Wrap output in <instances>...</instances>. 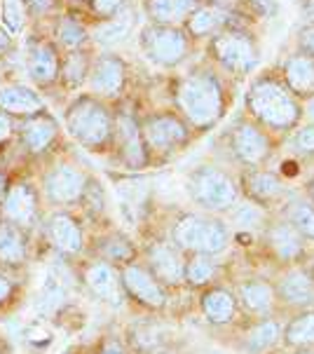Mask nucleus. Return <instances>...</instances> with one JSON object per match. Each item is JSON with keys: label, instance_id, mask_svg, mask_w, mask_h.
Returning a JSON list of instances; mask_svg holds the SVG:
<instances>
[{"label": "nucleus", "instance_id": "obj_46", "mask_svg": "<svg viewBox=\"0 0 314 354\" xmlns=\"http://www.w3.org/2000/svg\"><path fill=\"white\" fill-rule=\"evenodd\" d=\"M12 289H15V286H12V281L0 274V303H5L12 296Z\"/></svg>", "mask_w": 314, "mask_h": 354}, {"label": "nucleus", "instance_id": "obj_22", "mask_svg": "<svg viewBox=\"0 0 314 354\" xmlns=\"http://www.w3.org/2000/svg\"><path fill=\"white\" fill-rule=\"evenodd\" d=\"M54 139H57V122L52 118L35 113L33 118H28L21 124V141L31 153L47 151Z\"/></svg>", "mask_w": 314, "mask_h": 354}, {"label": "nucleus", "instance_id": "obj_41", "mask_svg": "<svg viewBox=\"0 0 314 354\" xmlns=\"http://www.w3.org/2000/svg\"><path fill=\"white\" fill-rule=\"evenodd\" d=\"M244 3L261 19H275L279 15V0H244Z\"/></svg>", "mask_w": 314, "mask_h": 354}, {"label": "nucleus", "instance_id": "obj_32", "mask_svg": "<svg viewBox=\"0 0 314 354\" xmlns=\"http://www.w3.org/2000/svg\"><path fill=\"white\" fill-rule=\"evenodd\" d=\"M284 340L293 347H307L314 345V312H303L293 322H288Z\"/></svg>", "mask_w": 314, "mask_h": 354}, {"label": "nucleus", "instance_id": "obj_31", "mask_svg": "<svg viewBox=\"0 0 314 354\" xmlns=\"http://www.w3.org/2000/svg\"><path fill=\"white\" fill-rule=\"evenodd\" d=\"M239 298L251 312H265L275 301V291L265 281H246L239 289Z\"/></svg>", "mask_w": 314, "mask_h": 354}, {"label": "nucleus", "instance_id": "obj_35", "mask_svg": "<svg viewBox=\"0 0 314 354\" xmlns=\"http://www.w3.org/2000/svg\"><path fill=\"white\" fill-rule=\"evenodd\" d=\"M288 223L300 232L303 239H314V204L293 202L288 209Z\"/></svg>", "mask_w": 314, "mask_h": 354}, {"label": "nucleus", "instance_id": "obj_17", "mask_svg": "<svg viewBox=\"0 0 314 354\" xmlns=\"http://www.w3.org/2000/svg\"><path fill=\"white\" fill-rule=\"evenodd\" d=\"M26 71L38 85H50L59 75V57L52 43L38 40L28 45L26 52Z\"/></svg>", "mask_w": 314, "mask_h": 354}, {"label": "nucleus", "instance_id": "obj_21", "mask_svg": "<svg viewBox=\"0 0 314 354\" xmlns=\"http://www.w3.org/2000/svg\"><path fill=\"white\" fill-rule=\"evenodd\" d=\"M3 212L10 221L19 225L33 223L35 214H38V202H35V193L28 185H15L3 200Z\"/></svg>", "mask_w": 314, "mask_h": 354}, {"label": "nucleus", "instance_id": "obj_7", "mask_svg": "<svg viewBox=\"0 0 314 354\" xmlns=\"http://www.w3.org/2000/svg\"><path fill=\"white\" fill-rule=\"evenodd\" d=\"M141 47L150 62L162 68H176L190 57V38L181 26L150 24L141 33Z\"/></svg>", "mask_w": 314, "mask_h": 354}, {"label": "nucleus", "instance_id": "obj_19", "mask_svg": "<svg viewBox=\"0 0 314 354\" xmlns=\"http://www.w3.org/2000/svg\"><path fill=\"white\" fill-rule=\"evenodd\" d=\"M204 0H146V15L153 24L176 26L185 21L192 10H197Z\"/></svg>", "mask_w": 314, "mask_h": 354}, {"label": "nucleus", "instance_id": "obj_2", "mask_svg": "<svg viewBox=\"0 0 314 354\" xmlns=\"http://www.w3.org/2000/svg\"><path fill=\"white\" fill-rule=\"evenodd\" d=\"M176 104L188 124L197 129H207L219 122V118L225 111V87L214 71L199 68L178 82Z\"/></svg>", "mask_w": 314, "mask_h": 354}, {"label": "nucleus", "instance_id": "obj_18", "mask_svg": "<svg viewBox=\"0 0 314 354\" xmlns=\"http://www.w3.org/2000/svg\"><path fill=\"white\" fill-rule=\"evenodd\" d=\"M241 185H244V193L249 195V200L261 204V207L263 204L279 200L284 195V183L279 181V176L273 171L256 169V167H251L249 171H244Z\"/></svg>", "mask_w": 314, "mask_h": 354}, {"label": "nucleus", "instance_id": "obj_6", "mask_svg": "<svg viewBox=\"0 0 314 354\" xmlns=\"http://www.w3.org/2000/svg\"><path fill=\"white\" fill-rule=\"evenodd\" d=\"M188 193L192 202L207 212H228L237 204L239 197L237 183L232 181L230 174L211 165L199 167L190 174Z\"/></svg>", "mask_w": 314, "mask_h": 354}, {"label": "nucleus", "instance_id": "obj_47", "mask_svg": "<svg viewBox=\"0 0 314 354\" xmlns=\"http://www.w3.org/2000/svg\"><path fill=\"white\" fill-rule=\"evenodd\" d=\"M12 134V124H10V118L5 113H0V141H5L8 136Z\"/></svg>", "mask_w": 314, "mask_h": 354}, {"label": "nucleus", "instance_id": "obj_49", "mask_svg": "<svg viewBox=\"0 0 314 354\" xmlns=\"http://www.w3.org/2000/svg\"><path fill=\"white\" fill-rule=\"evenodd\" d=\"M303 111L307 113V118H310V122H314V97L307 101V106L303 108Z\"/></svg>", "mask_w": 314, "mask_h": 354}, {"label": "nucleus", "instance_id": "obj_9", "mask_svg": "<svg viewBox=\"0 0 314 354\" xmlns=\"http://www.w3.org/2000/svg\"><path fill=\"white\" fill-rule=\"evenodd\" d=\"M230 151L241 165L261 167L273 155V141L256 122H239L230 134Z\"/></svg>", "mask_w": 314, "mask_h": 354}, {"label": "nucleus", "instance_id": "obj_25", "mask_svg": "<svg viewBox=\"0 0 314 354\" xmlns=\"http://www.w3.org/2000/svg\"><path fill=\"white\" fill-rule=\"evenodd\" d=\"M50 237L64 254H77L82 249V230L68 214H57L50 221Z\"/></svg>", "mask_w": 314, "mask_h": 354}, {"label": "nucleus", "instance_id": "obj_24", "mask_svg": "<svg viewBox=\"0 0 314 354\" xmlns=\"http://www.w3.org/2000/svg\"><path fill=\"white\" fill-rule=\"evenodd\" d=\"M268 242L273 251L284 261H295L300 254H303V237L295 227L284 221V223H275L273 227L268 230Z\"/></svg>", "mask_w": 314, "mask_h": 354}, {"label": "nucleus", "instance_id": "obj_44", "mask_svg": "<svg viewBox=\"0 0 314 354\" xmlns=\"http://www.w3.org/2000/svg\"><path fill=\"white\" fill-rule=\"evenodd\" d=\"M54 3L57 0H24V5H26V10L31 15H45V12H50L54 8Z\"/></svg>", "mask_w": 314, "mask_h": 354}, {"label": "nucleus", "instance_id": "obj_12", "mask_svg": "<svg viewBox=\"0 0 314 354\" xmlns=\"http://www.w3.org/2000/svg\"><path fill=\"white\" fill-rule=\"evenodd\" d=\"M230 26H237L232 12L221 8V5H211V3H202L197 10H192L190 17L185 19V33H188L190 40L214 38L216 33L225 31V28H230Z\"/></svg>", "mask_w": 314, "mask_h": 354}, {"label": "nucleus", "instance_id": "obj_23", "mask_svg": "<svg viewBox=\"0 0 314 354\" xmlns=\"http://www.w3.org/2000/svg\"><path fill=\"white\" fill-rule=\"evenodd\" d=\"M84 281L92 289L94 296H99L106 303H120V279L108 263H94L87 268Z\"/></svg>", "mask_w": 314, "mask_h": 354}, {"label": "nucleus", "instance_id": "obj_45", "mask_svg": "<svg viewBox=\"0 0 314 354\" xmlns=\"http://www.w3.org/2000/svg\"><path fill=\"white\" fill-rule=\"evenodd\" d=\"M300 15L305 24H314V0H300Z\"/></svg>", "mask_w": 314, "mask_h": 354}, {"label": "nucleus", "instance_id": "obj_5", "mask_svg": "<svg viewBox=\"0 0 314 354\" xmlns=\"http://www.w3.org/2000/svg\"><path fill=\"white\" fill-rule=\"evenodd\" d=\"M174 242L192 254L216 256L223 254L230 244V230L219 218L188 214L174 225Z\"/></svg>", "mask_w": 314, "mask_h": 354}, {"label": "nucleus", "instance_id": "obj_28", "mask_svg": "<svg viewBox=\"0 0 314 354\" xmlns=\"http://www.w3.org/2000/svg\"><path fill=\"white\" fill-rule=\"evenodd\" d=\"M26 261V242L19 227L10 223H0V263L19 266Z\"/></svg>", "mask_w": 314, "mask_h": 354}, {"label": "nucleus", "instance_id": "obj_38", "mask_svg": "<svg viewBox=\"0 0 314 354\" xmlns=\"http://www.w3.org/2000/svg\"><path fill=\"white\" fill-rule=\"evenodd\" d=\"M291 151L303 158H314V122L300 124L291 134Z\"/></svg>", "mask_w": 314, "mask_h": 354}, {"label": "nucleus", "instance_id": "obj_37", "mask_svg": "<svg viewBox=\"0 0 314 354\" xmlns=\"http://www.w3.org/2000/svg\"><path fill=\"white\" fill-rule=\"evenodd\" d=\"M87 40V31H84V26L73 17H64L62 21H59V43H62L66 50H80L82 43Z\"/></svg>", "mask_w": 314, "mask_h": 354}, {"label": "nucleus", "instance_id": "obj_30", "mask_svg": "<svg viewBox=\"0 0 314 354\" xmlns=\"http://www.w3.org/2000/svg\"><path fill=\"white\" fill-rule=\"evenodd\" d=\"M277 340H279V326H277V322L273 319H265L261 324H256V326L246 333L244 347H246V352H251V354H263V352H268Z\"/></svg>", "mask_w": 314, "mask_h": 354}, {"label": "nucleus", "instance_id": "obj_50", "mask_svg": "<svg viewBox=\"0 0 314 354\" xmlns=\"http://www.w3.org/2000/svg\"><path fill=\"white\" fill-rule=\"evenodd\" d=\"M305 190H307V197H310V202L314 204V176L310 178V181H307V188Z\"/></svg>", "mask_w": 314, "mask_h": 354}, {"label": "nucleus", "instance_id": "obj_14", "mask_svg": "<svg viewBox=\"0 0 314 354\" xmlns=\"http://www.w3.org/2000/svg\"><path fill=\"white\" fill-rule=\"evenodd\" d=\"M122 284L129 291V296H134L138 303L148 305V308H162L167 303L162 284L141 266H127L122 270Z\"/></svg>", "mask_w": 314, "mask_h": 354}, {"label": "nucleus", "instance_id": "obj_3", "mask_svg": "<svg viewBox=\"0 0 314 354\" xmlns=\"http://www.w3.org/2000/svg\"><path fill=\"white\" fill-rule=\"evenodd\" d=\"M209 54L223 71L232 75H249L261 62L256 38L241 26H230L209 38Z\"/></svg>", "mask_w": 314, "mask_h": 354}, {"label": "nucleus", "instance_id": "obj_43", "mask_svg": "<svg viewBox=\"0 0 314 354\" xmlns=\"http://www.w3.org/2000/svg\"><path fill=\"white\" fill-rule=\"evenodd\" d=\"M5 24H8L10 31H19L21 28V0H5Z\"/></svg>", "mask_w": 314, "mask_h": 354}, {"label": "nucleus", "instance_id": "obj_16", "mask_svg": "<svg viewBox=\"0 0 314 354\" xmlns=\"http://www.w3.org/2000/svg\"><path fill=\"white\" fill-rule=\"evenodd\" d=\"M150 270H153V277L157 281H165V284H178L183 279V258L176 251V247L165 242H157L148 251Z\"/></svg>", "mask_w": 314, "mask_h": 354}, {"label": "nucleus", "instance_id": "obj_51", "mask_svg": "<svg viewBox=\"0 0 314 354\" xmlns=\"http://www.w3.org/2000/svg\"><path fill=\"white\" fill-rule=\"evenodd\" d=\"M3 195H5V176L0 174V202H3Z\"/></svg>", "mask_w": 314, "mask_h": 354}, {"label": "nucleus", "instance_id": "obj_8", "mask_svg": "<svg viewBox=\"0 0 314 354\" xmlns=\"http://www.w3.org/2000/svg\"><path fill=\"white\" fill-rule=\"evenodd\" d=\"M143 143L150 151L172 153L183 148L190 139V127L176 113H155L141 124Z\"/></svg>", "mask_w": 314, "mask_h": 354}, {"label": "nucleus", "instance_id": "obj_34", "mask_svg": "<svg viewBox=\"0 0 314 354\" xmlns=\"http://www.w3.org/2000/svg\"><path fill=\"white\" fill-rule=\"evenodd\" d=\"M232 223L239 227V230H256L258 225L265 223V212L261 209V204L256 202H241L232 207Z\"/></svg>", "mask_w": 314, "mask_h": 354}, {"label": "nucleus", "instance_id": "obj_27", "mask_svg": "<svg viewBox=\"0 0 314 354\" xmlns=\"http://www.w3.org/2000/svg\"><path fill=\"white\" fill-rule=\"evenodd\" d=\"M279 296L288 305L314 303V279L307 272H288L279 284Z\"/></svg>", "mask_w": 314, "mask_h": 354}, {"label": "nucleus", "instance_id": "obj_33", "mask_svg": "<svg viewBox=\"0 0 314 354\" xmlns=\"http://www.w3.org/2000/svg\"><path fill=\"white\" fill-rule=\"evenodd\" d=\"M214 274H216V266L211 263L209 256H202V254H192L190 261L183 266V279L192 286L209 284Z\"/></svg>", "mask_w": 314, "mask_h": 354}, {"label": "nucleus", "instance_id": "obj_11", "mask_svg": "<svg viewBox=\"0 0 314 354\" xmlns=\"http://www.w3.org/2000/svg\"><path fill=\"white\" fill-rule=\"evenodd\" d=\"M89 87L96 97H118L124 89L127 66L118 54H101L89 66Z\"/></svg>", "mask_w": 314, "mask_h": 354}, {"label": "nucleus", "instance_id": "obj_13", "mask_svg": "<svg viewBox=\"0 0 314 354\" xmlns=\"http://www.w3.org/2000/svg\"><path fill=\"white\" fill-rule=\"evenodd\" d=\"M281 80L298 101H310L314 97V59L300 52L288 54L281 66Z\"/></svg>", "mask_w": 314, "mask_h": 354}, {"label": "nucleus", "instance_id": "obj_52", "mask_svg": "<svg viewBox=\"0 0 314 354\" xmlns=\"http://www.w3.org/2000/svg\"><path fill=\"white\" fill-rule=\"evenodd\" d=\"M298 354H314V350H305V352H298Z\"/></svg>", "mask_w": 314, "mask_h": 354}, {"label": "nucleus", "instance_id": "obj_20", "mask_svg": "<svg viewBox=\"0 0 314 354\" xmlns=\"http://www.w3.org/2000/svg\"><path fill=\"white\" fill-rule=\"evenodd\" d=\"M0 111L12 113V115H35L42 111V99L38 92L24 85L0 87Z\"/></svg>", "mask_w": 314, "mask_h": 354}, {"label": "nucleus", "instance_id": "obj_26", "mask_svg": "<svg viewBox=\"0 0 314 354\" xmlns=\"http://www.w3.org/2000/svg\"><path fill=\"white\" fill-rule=\"evenodd\" d=\"M202 312L211 324H228L237 312V298L228 289L216 286L202 296Z\"/></svg>", "mask_w": 314, "mask_h": 354}, {"label": "nucleus", "instance_id": "obj_39", "mask_svg": "<svg viewBox=\"0 0 314 354\" xmlns=\"http://www.w3.org/2000/svg\"><path fill=\"white\" fill-rule=\"evenodd\" d=\"M89 8L99 19H113V17H118L120 12H124L127 8V0H89Z\"/></svg>", "mask_w": 314, "mask_h": 354}, {"label": "nucleus", "instance_id": "obj_42", "mask_svg": "<svg viewBox=\"0 0 314 354\" xmlns=\"http://www.w3.org/2000/svg\"><path fill=\"white\" fill-rule=\"evenodd\" d=\"M295 43H298L300 54H307V57L314 59V24H303V26L298 28Z\"/></svg>", "mask_w": 314, "mask_h": 354}, {"label": "nucleus", "instance_id": "obj_48", "mask_svg": "<svg viewBox=\"0 0 314 354\" xmlns=\"http://www.w3.org/2000/svg\"><path fill=\"white\" fill-rule=\"evenodd\" d=\"M101 354H127V352L122 345L116 343V340H108V343L101 347Z\"/></svg>", "mask_w": 314, "mask_h": 354}, {"label": "nucleus", "instance_id": "obj_1", "mask_svg": "<svg viewBox=\"0 0 314 354\" xmlns=\"http://www.w3.org/2000/svg\"><path fill=\"white\" fill-rule=\"evenodd\" d=\"M246 111L258 127L270 131H291L303 118V104L275 73H263L246 92Z\"/></svg>", "mask_w": 314, "mask_h": 354}, {"label": "nucleus", "instance_id": "obj_15", "mask_svg": "<svg viewBox=\"0 0 314 354\" xmlns=\"http://www.w3.org/2000/svg\"><path fill=\"white\" fill-rule=\"evenodd\" d=\"M118 141H120V155H122L124 165L131 169H141L148 162V148L143 143L141 129L134 122L131 115L118 118Z\"/></svg>", "mask_w": 314, "mask_h": 354}, {"label": "nucleus", "instance_id": "obj_29", "mask_svg": "<svg viewBox=\"0 0 314 354\" xmlns=\"http://www.w3.org/2000/svg\"><path fill=\"white\" fill-rule=\"evenodd\" d=\"M131 28H134V15L124 10V12H120L118 17H113V19H108V21L101 24V26L96 28L94 38L99 40L101 45L113 47V45L122 43L127 35H129Z\"/></svg>", "mask_w": 314, "mask_h": 354}, {"label": "nucleus", "instance_id": "obj_40", "mask_svg": "<svg viewBox=\"0 0 314 354\" xmlns=\"http://www.w3.org/2000/svg\"><path fill=\"white\" fill-rule=\"evenodd\" d=\"M131 254H134V249H131V244L127 242L124 237L111 239V242L104 247V256L108 261H129Z\"/></svg>", "mask_w": 314, "mask_h": 354}, {"label": "nucleus", "instance_id": "obj_4", "mask_svg": "<svg viewBox=\"0 0 314 354\" xmlns=\"http://www.w3.org/2000/svg\"><path fill=\"white\" fill-rule=\"evenodd\" d=\"M66 127L71 136L80 141L87 148H101L111 141L116 120L111 111L94 97H80L73 106L68 108L66 115Z\"/></svg>", "mask_w": 314, "mask_h": 354}, {"label": "nucleus", "instance_id": "obj_10", "mask_svg": "<svg viewBox=\"0 0 314 354\" xmlns=\"http://www.w3.org/2000/svg\"><path fill=\"white\" fill-rule=\"evenodd\" d=\"M87 190V176L73 165H59L45 176L47 200L54 204H73Z\"/></svg>", "mask_w": 314, "mask_h": 354}, {"label": "nucleus", "instance_id": "obj_36", "mask_svg": "<svg viewBox=\"0 0 314 354\" xmlns=\"http://www.w3.org/2000/svg\"><path fill=\"white\" fill-rule=\"evenodd\" d=\"M89 59L84 57V54L80 50H75L73 54H68V59H66L64 64V80L68 87H80L84 82V77L89 75Z\"/></svg>", "mask_w": 314, "mask_h": 354}]
</instances>
